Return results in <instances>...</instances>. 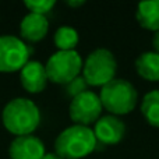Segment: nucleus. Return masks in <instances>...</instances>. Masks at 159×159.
<instances>
[{
    "label": "nucleus",
    "instance_id": "1",
    "mask_svg": "<svg viewBox=\"0 0 159 159\" xmlns=\"http://www.w3.org/2000/svg\"><path fill=\"white\" fill-rule=\"evenodd\" d=\"M4 129L14 137L31 135L41 124V110L30 98H14L6 103L2 112Z\"/></svg>",
    "mask_w": 159,
    "mask_h": 159
},
{
    "label": "nucleus",
    "instance_id": "2",
    "mask_svg": "<svg viewBox=\"0 0 159 159\" xmlns=\"http://www.w3.org/2000/svg\"><path fill=\"white\" fill-rule=\"evenodd\" d=\"M96 138L91 127L73 124L55 140V154L61 159H82L96 149Z\"/></svg>",
    "mask_w": 159,
    "mask_h": 159
},
{
    "label": "nucleus",
    "instance_id": "3",
    "mask_svg": "<svg viewBox=\"0 0 159 159\" xmlns=\"http://www.w3.org/2000/svg\"><path fill=\"white\" fill-rule=\"evenodd\" d=\"M99 99L102 107L109 112V115L120 117L135 109L138 103V92L130 81L115 78L101 88Z\"/></svg>",
    "mask_w": 159,
    "mask_h": 159
},
{
    "label": "nucleus",
    "instance_id": "4",
    "mask_svg": "<svg viewBox=\"0 0 159 159\" xmlns=\"http://www.w3.org/2000/svg\"><path fill=\"white\" fill-rule=\"evenodd\" d=\"M117 60L113 52L105 48L92 50L82 63L81 75L88 87H103L116 78Z\"/></svg>",
    "mask_w": 159,
    "mask_h": 159
},
{
    "label": "nucleus",
    "instance_id": "5",
    "mask_svg": "<svg viewBox=\"0 0 159 159\" xmlns=\"http://www.w3.org/2000/svg\"><path fill=\"white\" fill-rule=\"evenodd\" d=\"M82 57L77 50H57L45 64L48 81L59 85H67L81 75Z\"/></svg>",
    "mask_w": 159,
    "mask_h": 159
},
{
    "label": "nucleus",
    "instance_id": "6",
    "mask_svg": "<svg viewBox=\"0 0 159 159\" xmlns=\"http://www.w3.org/2000/svg\"><path fill=\"white\" fill-rule=\"evenodd\" d=\"M31 49L21 38L14 35L0 36V73H16L30 61Z\"/></svg>",
    "mask_w": 159,
    "mask_h": 159
},
{
    "label": "nucleus",
    "instance_id": "7",
    "mask_svg": "<svg viewBox=\"0 0 159 159\" xmlns=\"http://www.w3.org/2000/svg\"><path fill=\"white\" fill-rule=\"evenodd\" d=\"M102 103L99 95L93 91H85L71 99L69 106V116L74 124L89 127L95 124L102 116Z\"/></svg>",
    "mask_w": 159,
    "mask_h": 159
},
{
    "label": "nucleus",
    "instance_id": "8",
    "mask_svg": "<svg viewBox=\"0 0 159 159\" xmlns=\"http://www.w3.org/2000/svg\"><path fill=\"white\" fill-rule=\"evenodd\" d=\"M93 135L96 143L103 145H117L126 135V124L120 117L113 115H105L93 124Z\"/></svg>",
    "mask_w": 159,
    "mask_h": 159
},
{
    "label": "nucleus",
    "instance_id": "9",
    "mask_svg": "<svg viewBox=\"0 0 159 159\" xmlns=\"http://www.w3.org/2000/svg\"><path fill=\"white\" fill-rule=\"evenodd\" d=\"M45 154L43 141L34 134L14 137L8 147L10 159H42Z\"/></svg>",
    "mask_w": 159,
    "mask_h": 159
},
{
    "label": "nucleus",
    "instance_id": "10",
    "mask_svg": "<svg viewBox=\"0 0 159 159\" xmlns=\"http://www.w3.org/2000/svg\"><path fill=\"white\" fill-rule=\"evenodd\" d=\"M20 82L30 93H39L48 85V75L45 66L38 60H30L20 71Z\"/></svg>",
    "mask_w": 159,
    "mask_h": 159
},
{
    "label": "nucleus",
    "instance_id": "11",
    "mask_svg": "<svg viewBox=\"0 0 159 159\" xmlns=\"http://www.w3.org/2000/svg\"><path fill=\"white\" fill-rule=\"evenodd\" d=\"M49 32V21L46 16L28 13L20 22V35L22 41L30 43L41 42Z\"/></svg>",
    "mask_w": 159,
    "mask_h": 159
},
{
    "label": "nucleus",
    "instance_id": "12",
    "mask_svg": "<svg viewBox=\"0 0 159 159\" xmlns=\"http://www.w3.org/2000/svg\"><path fill=\"white\" fill-rule=\"evenodd\" d=\"M135 20L141 28L151 32L159 31V0L141 2L137 6Z\"/></svg>",
    "mask_w": 159,
    "mask_h": 159
},
{
    "label": "nucleus",
    "instance_id": "13",
    "mask_svg": "<svg viewBox=\"0 0 159 159\" xmlns=\"http://www.w3.org/2000/svg\"><path fill=\"white\" fill-rule=\"evenodd\" d=\"M135 71L143 80L151 82L159 81V53L144 52L135 59Z\"/></svg>",
    "mask_w": 159,
    "mask_h": 159
},
{
    "label": "nucleus",
    "instance_id": "14",
    "mask_svg": "<svg viewBox=\"0 0 159 159\" xmlns=\"http://www.w3.org/2000/svg\"><path fill=\"white\" fill-rule=\"evenodd\" d=\"M140 110L149 126L159 129V89L149 91L144 95Z\"/></svg>",
    "mask_w": 159,
    "mask_h": 159
},
{
    "label": "nucleus",
    "instance_id": "15",
    "mask_svg": "<svg viewBox=\"0 0 159 159\" xmlns=\"http://www.w3.org/2000/svg\"><path fill=\"white\" fill-rule=\"evenodd\" d=\"M80 36L75 28L63 25L56 30L53 35V42L57 50H75V46L78 45Z\"/></svg>",
    "mask_w": 159,
    "mask_h": 159
},
{
    "label": "nucleus",
    "instance_id": "16",
    "mask_svg": "<svg viewBox=\"0 0 159 159\" xmlns=\"http://www.w3.org/2000/svg\"><path fill=\"white\" fill-rule=\"evenodd\" d=\"M24 6L28 8L30 13L46 16L56 6V2L55 0H25Z\"/></svg>",
    "mask_w": 159,
    "mask_h": 159
},
{
    "label": "nucleus",
    "instance_id": "17",
    "mask_svg": "<svg viewBox=\"0 0 159 159\" xmlns=\"http://www.w3.org/2000/svg\"><path fill=\"white\" fill-rule=\"evenodd\" d=\"M64 87H66V93L69 96H71V99L75 98V96H78L80 93L88 91V84L85 82V80L82 78V75H78L77 78L70 81L69 84L64 85Z\"/></svg>",
    "mask_w": 159,
    "mask_h": 159
},
{
    "label": "nucleus",
    "instance_id": "18",
    "mask_svg": "<svg viewBox=\"0 0 159 159\" xmlns=\"http://www.w3.org/2000/svg\"><path fill=\"white\" fill-rule=\"evenodd\" d=\"M66 4L69 6V7L77 8V7H81V6H84L85 2H84V0H67Z\"/></svg>",
    "mask_w": 159,
    "mask_h": 159
},
{
    "label": "nucleus",
    "instance_id": "19",
    "mask_svg": "<svg viewBox=\"0 0 159 159\" xmlns=\"http://www.w3.org/2000/svg\"><path fill=\"white\" fill-rule=\"evenodd\" d=\"M152 46H154V52L159 53V31L155 32L152 36Z\"/></svg>",
    "mask_w": 159,
    "mask_h": 159
},
{
    "label": "nucleus",
    "instance_id": "20",
    "mask_svg": "<svg viewBox=\"0 0 159 159\" xmlns=\"http://www.w3.org/2000/svg\"><path fill=\"white\" fill-rule=\"evenodd\" d=\"M42 159H61V158L59 157L57 154H55V152H46V154H45V157Z\"/></svg>",
    "mask_w": 159,
    "mask_h": 159
}]
</instances>
